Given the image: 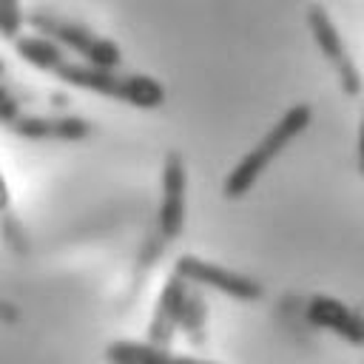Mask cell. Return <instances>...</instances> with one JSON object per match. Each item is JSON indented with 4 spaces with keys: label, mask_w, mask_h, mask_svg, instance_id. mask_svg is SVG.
<instances>
[{
    "label": "cell",
    "mask_w": 364,
    "mask_h": 364,
    "mask_svg": "<svg viewBox=\"0 0 364 364\" xmlns=\"http://www.w3.org/2000/svg\"><path fill=\"white\" fill-rule=\"evenodd\" d=\"M310 122H313V108H310L307 102H299V105L287 108V111L273 122V128L230 168V173L225 176L222 193H225L228 199L245 196V193L262 179V173L273 165V159H276Z\"/></svg>",
    "instance_id": "7a4b0ae2"
},
{
    "label": "cell",
    "mask_w": 364,
    "mask_h": 364,
    "mask_svg": "<svg viewBox=\"0 0 364 364\" xmlns=\"http://www.w3.org/2000/svg\"><path fill=\"white\" fill-rule=\"evenodd\" d=\"M26 23L34 28V34L51 40L54 46L77 54L82 63L102 65V68H119L122 65V51L114 40L91 31L85 23L54 14V11H31L26 14Z\"/></svg>",
    "instance_id": "3957f363"
},
{
    "label": "cell",
    "mask_w": 364,
    "mask_h": 364,
    "mask_svg": "<svg viewBox=\"0 0 364 364\" xmlns=\"http://www.w3.org/2000/svg\"><path fill=\"white\" fill-rule=\"evenodd\" d=\"M358 171L364 176V117H361V128H358Z\"/></svg>",
    "instance_id": "9a60e30c"
},
{
    "label": "cell",
    "mask_w": 364,
    "mask_h": 364,
    "mask_svg": "<svg viewBox=\"0 0 364 364\" xmlns=\"http://www.w3.org/2000/svg\"><path fill=\"white\" fill-rule=\"evenodd\" d=\"M11 134L23 139H63V142H77L91 134V122L80 117H43V114H20L14 125L9 128Z\"/></svg>",
    "instance_id": "9c48e42d"
},
{
    "label": "cell",
    "mask_w": 364,
    "mask_h": 364,
    "mask_svg": "<svg viewBox=\"0 0 364 364\" xmlns=\"http://www.w3.org/2000/svg\"><path fill=\"white\" fill-rule=\"evenodd\" d=\"M162 191H159V210H156V239L148 245L151 256L148 264H154V259L179 239L182 228H185V193H188V171H185V159L176 151L165 154L162 162Z\"/></svg>",
    "instance_id": "277c9868"
},
{
    "label": "cell",
    "mask_w": 364,
    "mask_h": 364,
    "mask_svg": "<svg viewBox=\"0 0 364 364\" xmlns=\"http://www.w3.org/2000/svg\"><path fill=\"white\" fill-rule=\"evenodd\" d=\"M108 364H213L191 355L171 353L168 347H156L148 341H114L105 350Z\"/></svg>",
    "instance_id": "30bf717a"
},
{
    "label": "cell",
    "mask_w": 364,
    "mask_h": 364,
    "mask_svg": "<svg viewBox=\"0 0 364 364\" xmlns=\"http://www.w3.org/2000/svg\"><path fill=\"white\" fill-rule=\"evenodd\" d=\"M185 296H188V282L179 279L176 273H171L162 284V293H159V301L154 307V318L148 324V344H156V347H168L176 327H179V316H182V304H185Z\"/></svg>",
    "instance_id": "ba28073f"
},
{
    "label": "cell",
    "mask_w": 364,
    "mask_h": 364,
    "mask_svg": "<svg viewBox=\"0 0 364 364\" xmlns=\"http://www.w3.org/2000/svg\"><path fill=\"white\" fill-rule=\"evenodd\" d=\"M307 28L321 51V57L330 63V68L336 71V80L341 85V91L347 97H355L361 91V74L355 68V60L350 57L344 40H341V31L336 28L333 17L321 9V6H310L307 9Z\"/></svg>",
    "instance_id": "8992f818"
},
{
    "label": "cell",
    "mask_w": 364,
    "mask_h": 364,
    "mask_svg": "<svg viewBox=\"0 0 364 364\" xmlns=\"http://www.w3.org/2000/svg\"><path fill=\"white\" fill-rule=\"evenodd\" d=\"M14 51L28 65L57 77L65 85H74V88L142 108V111L159 108L165 102V85L159 80L145 77V74H122L117 68H102V65L82 63V60H71L65 57L60 46H54L51 40L40 34H20L14 40Z\"/></svg>",
    "instance_id": "6da1fadb"
},
{
    "label": "cell",
    "mask_w": 364,
    "mask_h": 364,
    "mask_svg": "<svg viewBox=\"0 0 364 364\" xmlns=\"http://www.w3.org/2000/svg\"><path fill=\"white\" fill-rule=\"evenodd\" d=\"M23 23H26L23 3L20 0H0V37L3 40H17Z\"/></svg>",
    "instance_id": "7c38bea8"
},
{
    "label": "cell",
    "mask_w": 364,
    "mask_h": 364,
    "mask_svg": "<svg viewBox=\"0 0 364 364\" xmlns=\"http://www.w3.org/2000/svg\"><path fill=\"white\" fill-rule=\"evenodd\" d=\"M11 205V193H9V185H6V176L0 173V213H6Z\"/></svg>",
    "instance_id": "5bb4252c"
},
{
    "label": "cell",
    "mask_w": 364,
    "mask_h": 364,
    "mask_svg": "<svg viewBox=\"0 0 364 364\" xmlns=\"http://www.w3.org/2000/svg\"><path fill=\"white\" fill-rule=\"evenodd\" d=\"M173 273L179 279H185L188 284L219 290V293H225L228 299H236V301H259L264 296V287L256 279H250L245 273H236L230 267H222L216 262L191 256V253H185V256L176 259Z\"/></svg>",
    "instance_id": "5b68a950"
},
{
    "label": "cell",
    "mask_w": 364,
    "mask_h": 364,
    "mask_svg": "<svg viewBox=\"0 0 364 364\" xmlns=\"http://www.w3.org/2000/svg\"><path fill=\"white\" fill-rule=\"evenodd\" d=\"M3 74H6V63L0 60V77H3Z\"/></svg>",
    "instance_id": "2e32d148"
},
{
    "label": "cell",
    "mask_w": 364,
    "mask_h": 364,
    "mask_svg": "<svg viewBox=\"0 0 364 364\" xmlns=\"http://www.w3.org/2000/svg\"><path fill=\"white\" fill-rule=\"evenodd\" d=\"M205 316H208L205 299L199 296V290L188 287V296H185V304H182V316H179V327L185 330L191 344H199V347L205 344Z\"/></svg>",
    "instance_id": "8fae6325"
},
{
    "label": "cell",
    "mask_w": 364,
    "mask_h": 364,
    "mask_svg": "<svg viewBox=\"0 0 364 364\" xmlns=\"http://www.w3.org/2000/svg\"><path fill=\"white\" fill-rule=\"evenodd\" d=\"M307 321L321 327V330H330L336 336H341L347 344L353 347H361L364 344V316L353 307H347L344 301L333 299V296H313L307 301V310H304Z\"/></svg>",
    "instance_id": "52a82bcc"
},
{
    "label": "cell",
    "mask_w": 364,
    "mask_h": 364,
    "mask_svg": "<svg viewBox=\"0 0 364 364\" xmlns=\"http://www.w3.org/2000/svg\"><path fill=\"white\" fill-rule=\"evenodd\" d=\"M23 114V108H20V102H17V97L0 82V122L6 125V128H11L14 125V119Z\"/></svg>",
    "instance_id": "4fadbf2b"
}]
</instances>
